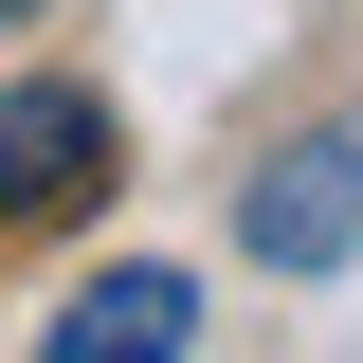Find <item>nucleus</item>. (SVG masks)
Segmentation results:
<instances>
[{"label": "nucleus", "mask_w": 363, "mask_h": 363, "mask_svg": "<svg viewBox=\"0 0 363 363\" xmlns=\"http://www.w3.org/2000/svg\"><path fill=\"white\" fill-rule=\"evenodd\" d=\"M236 236H255L272 272H345V255H363V145H345V128L272 145V164H255V200H236Z\"/></svg>", "instance_id": "f257e3e1"}, {"label": "nucleus", "mask_w": 363, "mask_h": 363, "mask_svg": "<svg viewBox=\"0 0 363 363\" xmlns=\"http://www.w3.org/2000/svg\"><path fill=\"white\" fill-rule=\"evenodd\" d=\"M37 345L55 363H182V345H200V272H91Z\"/></svg>", "instance_id": "7ed1b4c3"}, {"label": "nucleus", "mask_w": 363, "mask_h": 363, "mask_svg": "<svg viewBox=\"0 0 363 363\" xmlns=\"http://www.w3.org/2000/svg\"><path fill=\"white\" fill-rule=\"evenodd\" d=\"M109 182V109L91 91H0V218H73Z\"/></svg>", "instance_id": "f03ea898"}]
</instances>
